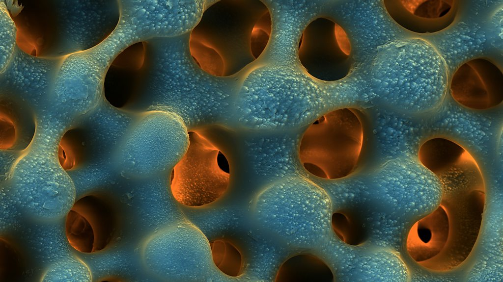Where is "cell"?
<instances>
[{
  "instance_id": "1",
  "label": "cell",
  "mask_w": 503,
  "mask_h": 282,
  "mask_svg": "<svg viewBox=\"0 0 503 282\" xmlns=\"http://www.w3.org/2000/svg\"><path fill=\"white\" fill-rule=\"evenodd\" d=\"M363 139L362 126L354 110L334 111L316 120L304 133L299 148L300 162L317 177L344 178L355 169Z\"/></svg>"
},
{
  "instance_id": "2",
  "label": "cell",
  "mask_w": 503,
  "mask_h": 282,
  "mask_svg": "<svg viewBox=\"0 0 503 282\" xmlns=\"http://www.w3.org/2000/svg\"><path fill=\"white\" fill-rule=\"evenodd\" d=\"M189 145L187 128L174 114L149 109L139 114L118 152L122 168L138 175L173 167Z\"/></svg>"
},
{
  "instance_id": "3",
  "label": "cell",
  "mask_w": 503,
  "mask_h": 282,
  "mask_svg": "<svg viewBox=\"0 0 503 282\" xmlns=\"http://www.w3.org/2000/svg\"><path fill=\"white\" fill-rule=\"evenodd\" d=\"M396 47L400 106L411 114L438 109L449 84L443 57L432 45L420 38L406 39Z\"/></svg>"
},
{
  "instance_id": "4",
  "label": "cell",
  "mask_w": 503,
  "mask_h": 282,
  "mask_svg": "<svg viewBox=\"0 0 503 282\" xmlns=\"http://www.w3.org/2000/svg\"><path fill=\"white\" fill-rule=\"evenodd\" d=\"M188 133L189 145L173 167L170 189L178 203L197 207L223 196L229 183L230 167L224 154L199 131Z\"/></svg>"
},
{
  "instance_id": "5",
  "label": "cell",
  "mask_w": 503,
  "mask_h": 282,
  "mask_svg": "<svg viewBox=\"0 0 503 282\" xmlns=\"http://www.w3.org/2000/svg\"><path fill=\"white\" fill-rule=\"evenodd\" d=\"M143 256L151 270L171 279H196L213 261L206 238L186 221L152 234L143 247Z\"/></svg>"
},
{
  "instance_id": "6",
  "label": "cell",
  "mask_w": 503,
  "mask_h": 282,
  "mask_svg": "<svg viewBox=\"0 0 503 282\" xmlns=\"http://www.w3.org/2000/svg\"><path fill=\"white\" fill-rule=\"evenodd\" d=\"M114 36L89 49L62 56L54 88L57 104L77 110L96 106L112 56Z\"/></svg>"
},
{
  "instance_id": "7",
  "label": "cell",
  "mask_w": 503,
  "mask_h": 282,
  "mask_svg": "<svg viewBox=\"0 0 503 282\" xmlns=\"http://www.w3.org/2000/svg\"><path fill=\"white\" fill-rule=\"evenodd\" d=\"M485 201L484 189L443 191L440 204L448 215L449 238L440 254L419 264L429 270L442 272L462 264L477 239Z\"/></svg>"
},
{
  "instance_id": "8",
  "label": "cell",
  "mask_w": 503,
  "mask_h": 282,
  "mask_svg": "<svg viewBox=\"0 0 503 282\" xmlns=\"http://www.w3.org/2000/svg\"><path fill=\"white\" fill-rule=\"evenodd\" d=\"M56 6L57 38L54 57L84 51L101 43L102 5L98 2L65 0Z\"/></svg>"
},
{
  "instance_id": "9",
  "label": "cell",
  "mask_w": 503,
  "mask_h": 282,
  "mask_svg": "<svg viewBox=\"0 0 503 282\" xmlns=\"http://www.w3.org/2000/svg\"><path fill=\"white\" fill-rule=\"evenodd\" d=\"M453 99L468 108L483 110L500 104L503 99V77L491 60L476 58L456 70L448 84Z\"/></svg>"
},
{
  "instance_id": "10",
  "label": "cell",
  "mask_w": 503,
  "mask_h": 282,
  "mask_svg": "<svg viewBox=\"0 0 503 282\" xmlns=\"http://www.w3.org/2000/svg\"><path fill=\"white\" fill-rule=\"evenodd\" d=\"M388 11L400 26L412 32L433 33L448 27L455 18L454 0L390 1Z\"/></svg>"
},
{
  "instance_id": "11",
  "label": "cell",
  "mask_w": 503,
  "mask_h": 282,
  "mask_svg": "<svg viewBox=\"0 0 503 282\" xmlns=\"http://www.w3.org/2000/svg\"><path fill=\"white\" fill-rule=\"evenodd\" d=\"M449 226L448 214L441 204L416 222L409 229L405 240L411 258L420 264L437 256L447 243Z\"/></svg>"
},
{
  "instance_id": "12",
  "label": "cell",
  "mask_w": 503,
  "mask_h": 282,
  "mask_svg": "<svg viewBox=\"0 0 503 282\" xmlns=\"http://www.w3.org/2000/svg\"><path fill=\"white\" fill-rule=\"evenodd\" d=\"M98 208L92 198L85 197L75 203L67 214L66 236L71 245L80 252L99 250Z\"/></svg>"
},
{
  "instance_id": "13",
  "label": "cell",
  "mask_w": 503,
  "mask_h": 282,
  "mask_svg": "<svg viewBox=\"0 0 503 282\" xmlns=\"http://www.w3.org/2000/svg\"><path fill=\"white\" fill-rule=\"evenodd\" d=\"M90 269L79 257L72 256L56 262L43 273L41 282H90Z\"/></svg>"
},
{
  "instance_id": "14",
  "label": "cell",
  "mask_w": 503,
  "mask_h": 282,
  "mask_svg": "<svg viewBox=\"0 0 503 282\" xmlns=\"http://www.w3.org/2000/svg\"><path fill=\"white\" fill-rule=\"evenodd\" d=\"M210 247L213 262L220 271L231 277L241 275L242 255L233 244L226 240H218L214 241Z\"/></svg>"
},
{
  "instance_id": "15",
  "label": "cell",
  "mask_w": 503,
  "mask_h": 282,
  "mask_svg": "<svg viewBox=\"0 0 503 282\" xmlns=\"http://www.w3.org/2000/svg\"><path fill=\"white\" fill-rule=\"evenodd\" d=\"M0 66L2 72L9 63L17 44L18 29L4 2L0 0Z\"/></svg>"
}]
</instances>
